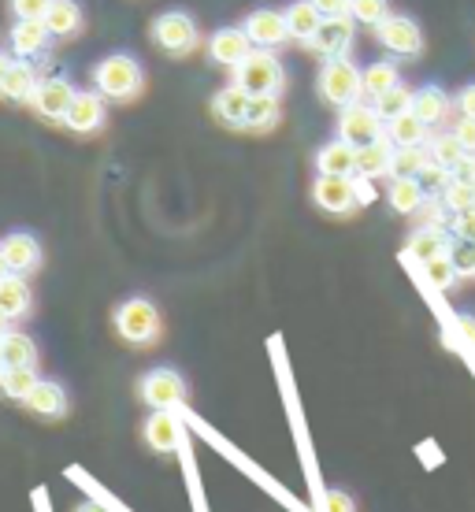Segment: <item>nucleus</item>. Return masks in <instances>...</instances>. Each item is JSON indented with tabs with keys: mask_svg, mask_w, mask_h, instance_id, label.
<instances>
[{
	"mask_svg": "<svg viewBox=\"0 0 475 512\" xmlns=\"http://www.w3.org/2000/svg\"><path fill=\"white\" fill-rule=\"evenodd\" d=\"M234 86H242L249 97H279L286 86V71L283 64L271 56V49L249 52L242 64L234 67Z\"/></svg>",
	"mask_w": 475,
	"mask_h": 512,
	"instance_id": "nucleus-1",
	"label": "nucleus"
},
{
	"mask_svg": "<svg viewBox=\"0 0 475 512\" xmlns=\"http://www.w3.org/2000/svg\"><path fill=\"white\" fill-rule=\"evenodd\" d=\"M320 93L323 101L334 104V108H349L364 97V71H357V64H349L346 56L327 60L320 71Z\"/></svg>",
	"mask_w": 475,
	"mask_h": 512,
	"instance_id": "nucleus-2",
	"label": "nucleus"
},
{
	"mask_svg": "<svg viewBox=\"0 0 475 512\" xmlns=\"http://www.w3.org/2000/svg\"><path fill=\"white\" fill-rule=\"evenodd\" d=\"M116 331L127 338L130 346H153L160 338V312L145 297H130L116 308Z\"/></svg>",
	"mask_w": 475,
	"mask_h": 512,
	"instance_id": "nucleus-3",
	"label": "nucleus"
},
{
	"mask_svg": "<svg viewBox=\"0 0 475 512\" xmlns=\"http://www.w3.org/2000/svg\"><path fill=\"white\" fill-rule=\"evenodd\" d=\"M93 82H97V93H104V97L130 101L134 93L142 90V67L134 64L130 56H108V60L97 64Z\"/></svg>",
	"mask_w": 475,
	"mask_h": 512,
	"instance_id": "nucleus-4",
	"label": "nucleus"
},
{
	"mask_svg": "<svg viewBox=\"0 0 475 512\" xmlns=\"http://www.w3.org/2000/svg\"><path fill=\"white\" fill-rule=\"evenodd\" d=\"M375 38L386 52H394L401 60H420L424 56V30L412 15H386L383 23L375 26Z\"/></svg>",
	"mask_w": 475,
	"mask_h": 512,
	"instance_id": "nucleus-5",
	"label": "nucleus"
},
{
	"mask_svg": "<svg viewBox=\"0 0 475 512\" xmlns=\"http://www.w3.org/2000/svg\"><path fill=\"white\" fill-rule=\"evenodd\" d=\"M383 123L386 119L375 112V104L357 101V104H349V108H342V116H338V138L364 149V145H372V141L383 138Z\"/></svg>",
	"mask_w": 475,
	"mask_h": 512,
	"instance_id": "nucleus-6",
	"label": "nucleus"
},
{
	"mask_svg": "<svg viewBox=\"0 0 475 512\" xmlns=\"http://www.w3.org/2000/svg\"><path fill=\"white\" fill-rule=\"evenodd\" d=\"M312 201L331 212V216H349L357 201V179L353 175H320L316 186H312Z\"/></svg>",
	"mask_w": 475,
	"mask_h": 512,
	"instance_id": "nucleus-7",
	"label": "nucleus"
},
{
	"mask_svg": "<svg viewBox=\"0 0 475 512\" xmlns=\"http://www.w3.org/2000/svg\"><path fill=\"white\" fill-rule=\"evenodd\" d=\"M153 41L171 56H186V52L197 45V26H193L190 15L182 12H164L153 23Z\"/></svg>",
	"mask_w": 475,
	"mask_h": 512,
	"instance_id": "nucleus-8",
	"label": "nucleus"
},
{
	"mask_svg": "<svg viewBox=\"0 0 475 512\" xmlns=\"http://www.w3.org/2000/svg\"><path fill=\"white\" fill-rule=\"evenodd\" d=\"M245 34H249V41L257 45V49H279V45H286L290 38V26H286V12H275V8H260V12H253L249 19H245L242 26Z\"/></svg>",
	"mask_w": 475,
	"mask_h": 512,
	"instance_id": "nucleus-9",
	"label": "nucleus"
},
{
	"mask_svg": "<svg viewBox=\"0 0 475 512\" xmlns=\"http://www.w3.org/2000/svg\"><path fill=\"white\" fill-rule=\"evenodd\" d=\"M357 19L353 15H342V19H323L320 30H316V38H312L309 49H316L323 60H342L353 45V34H357Z\"/></svg>",
	"mask_w": 475,
	"mask_h": 512,
	"instance_id": "nucleus-10",
	"label": "nucleus"
},
{
	"mask_svg": "<svg viewBox=\"0 0 475 512\" xmlns=\"http://www.w3.org/2000/svg\"><path fill=\"white\" fill-rule=\"evenodd\" d=\"M142 397L153 405V409H175L186 401V383H182L179 372L171 368H156L142 379Z\"/></svg>",
	"mask_w": 475,
	"mask_h": 512,
	"instance_id": "nucleus-11",
	"label": "nucleus"
},
{
	"mask_svg": "<svg viewBox=\"0 0 475 512\" xmlns=\"http://www.w3.org/2000/svg\"><path fill=\"white\" fill-rule=\"evenodd\" d=\"M75 86L67 82V78H45V82H38V90H34V97H30V104L38 108L45 119H67V112H71V104H75Z\"/></svg>",
	"mask_w": 475,
	"mask_h": 512,
	"instance_id": "nucleus-12",
	"label": "nucleus"
},
{
	"mask_svg": "<svg viewBox=\"0 0 475 512\" xmlns=\"http://www.w3.org/2000/svg\"><path fill=\"white\" fill-rule=\"evenodd\" d=\"M145 442L156 453H175L182 446V423L171 409H156L145 423Z\"/></svg>",
	"mask_w": 475,
	"mask_h": 512,
	"instance_id": "nucleus-13",
	"label": "nucleus"
},
{
	"mask_svg": "<svg viewBox=\"0 0 475 512\" xmlns=\"http://www.w3.org/2000/svg\"><path fill=\"white\" fill-rule=\"evenodd\" d=\"M0 253H4V260H8V268L15 271V275H26V271H34L41 264V245L34 234H8L4 242H0Z\"/></svg>",
	"mask_w": 475,
	"mask_h": 512,
	"instance_id": "nucleus-14",
	"label": "nucleus"
},
{
	"mask_svg": "<svg viewBox=\"0 0 475 512\" xmlns=\"http://www.w3.org/2000/svg\"><path fill=\"white\" fill-rule=\"evenodd\" d=\"M208 52H212L216 64L238 67L245 56L253 52V41H249L245 30H219V34H212V41H208Z\"/></svg>",
	"mask_w": 475,
	"mask_h": 512,
	"instance_id": "nucleus-15",
	"label": "nucleus"
},
{
	"mask_svg": "<svg viewBox=\"0 0 475 512\" xmlns=\"http://www.w3.org/2000/svg\"><path fill=\"white\" fill-rule=\"evenodd\" d=\"M316 167L320 175H357V145L334 138L316 153Z\"/></svg>",
	"mask_w": 475,
	"mask_h": 512,
	"instance_id": "nucleus-16",
	"label": "nucleus"
},
{
	"mask_svg": "<svg viewBox=\"0 0 475 512\" xmlns=\"http://www.w3.org/2000/svg\"><path fill=\"white\" fill-rule=\"evenodd\" d=\"M442 253H453V242L438 223H427V227H420V231L409 238V256L416 264H427V260H435V256H442Z\"/></svg>",
	"mask_w": 475,
	"mask_h": 512,
	"instance_id": "nucleus-17",
	"label": "nucleus"
},
{
	"mask_svg": "<svg viewBox=\"0 0 475 512\" xmlns=\"http://www.w3.org/2000/svg\"><path fill=\"white\" fill-rule=\"evenodd\" d=\"M394 141L379 138L372 145L357 149V175L360 179H379V175H390V164H394Z\"/></svg>",
	"mask_w": 475,
	"mask_h": 512,
	"instance_id": "nucleus-18",
	"label": "nucleus"
},
{
	"mask_svg": "<svg viewBox=\"0 0 475 512\" xmlns=\"http://www.w3.org/2000/svg\"><path fill=\"white\" fill-rule=\"evenodd\" d=\"M64 123L71 130H78V134H90V130L101 127V123H104V101H101V93H78Z\"/></svg>",
	"mask_w": 475,
	"mask_h": 512,
	"instance_id": "nucleus-19",
	"label": "nucleus"
},
{
	"mask_svg": "<svg viewBox=\"0 0 475 512\" xmlns=\"http://www.w3.org/2000/svg\"><path fill=\"white\" fill-rule=\"evenodd\" d=\"M49 26L41 23V19H19L12 30V49L23 56V60H30V56H38V52H45V45H49Z\"/></svg>",
	"mask_w": 475,
	"mask_h": 512,
	"instance_id": "nucleus-20",
	"label": "nucleus"
},
{
	"mask_svg": "<svg viewBox=\"0 0 475 512\" xmlns=\"http://www.w3.org/2000/svg\"><path fill=\"white\" fill-rule=\"evenodd\" d=\"M323 15L312 8V0H297L286 8V26H290V38L301 41V45H312L316 30H320Z\"/></svg>",
	"mask_w": 475,
	"mask_h": 512,
	"instance_id": "nucleus-21",
	"label": "nucleus"
},
{
	"mask_svg": "<svg viewBox=\"0 0 475 512\" xmlns=\"http://www.w3.org/2000/svg\"><path fill=\"white\" fill-rule=\"evenodd\" d=\"M26 405L38 416H64L67 412V394L60 383H49V379H38V386L26 394Z\"/></svg>",
	"mask_w": 475,
	"mask_h": 512,
	"instance_id": "nucleus-22",
	"label": "nucleus"
},
{
	"mask_svg": "<svg viewBox=\"0 0 475 512\" xmlns=\"http://www.w3.org/2000/svg\"><path fill=\"white\" fill-rule=\"evenodd\" d=\"M0 312L8 316V320H19L30 312V286L23 282V275H4L0 279Z\"/></svg>",
	"mask_w": 475,
	"mask_h": 512,
	"instance_id": "nucleus-23",
	"label": "nucleus"
},
{
	"mask_svg": "<svg viewBox=\"0 0 475 512\" xmlns=\"http://www.w3.org/2000/svg\"><path fill=\"white\" fill-rule=\"evenodd\" d=\"M412 112L424 119L427 127H435V123H442V119L450 116V97H446L442 86H424V90H416V97H412Z\"/></svg>",
	"mask_w": 475,
	"mask_h": 512,
	"instance_id": "nucleus-24",
	"label": "nucleus"
},
{
	"mask_svg": "<svg viewBox=\"0 0 475 512\" xmlns=\"http://www.w3.org/2000/svg\"><path fill=\"white\" fill-rule=\"evenodd\" d=\"M427 201V190L420 179H394L390 182V208L401 212V216H412V212H420Z\"/></svg>",
	"mask_w": 475,
	"mask_h": 512,
	"instance_id": "nucleus-25",
	"label": "nucleus"
},
{
	"mask_svg": "<svg viewBox=\"0 0 475 512\" xmlns=\"http://www.w3.org/2000/svg\"><path fill=\"white\" fill-rule=\"evenodd\" d=\"M41 23L49 26L52 38H71L78 26H82V12H78L75 0H52V8L45 12Z\"/></svg>",
	"mask_w": 475,
	"mask_h": 512,
	"instance_id": "nucleus-26",
	"label": "nucleus"
},
{
	"mask_svg": "<svg viewBox=\"0 0 475 512\" xmlns=\"http://www.w3.org/2000/svg\"><path fill=\"white\" fill-rule=\"evenodd\" d=\"M249 93L242 90V86H227L223 93H216V116L223 119V123H231V127H245V116H249Z\"/></svg>",
	"mask_w": 475,
	"mask_h": 512,
	"instance_id": "nucleus-27",
	"label": "nucleus"
},
{
	"mask_svg": "<svg viewBox=\"0 0 475 512\" xmlns=\"http://www.w3.org/2000/svg\"><path fill=\"white\" fill-rule=\"evenodd\" d=\"M427 134H431V127L416 112H405V116L386 123V138L394 141V145H424Z\"/></svg>",
	"mask_w": 475,
	"mask_h": 512,
	"instance_id": "nucleus-28",
	"label": "nucleus"
},
{
	"mask_svg": "<svg viewBox=\"0 0 475 512\" xmlns=\"http://www.w3.org/2000/svg\"><path fill=\"white\" fill-rule=\"evenodd\" d=\"M0 349H4V364L8 368H34L38 364V346L19 331H8L0 338Z\"/></svg>",
	"mask_w": 475,
	"mask_h": 512,
	"instance_id": "nucleus-29",
	"label": "nucleus"
},
{
	"mask_svg": "<svg viewBox=\"0 0 475 512\" xmlns=\"http://www.w3.org/2000/svg\"><path fill=\"white\" fill-rule=\"evenodd\" d=\"M38 90V75H34V67L30 64H12L8 67V75H4V86L0 93L8 97V101H30Z\"/></svg>",
	"mask_w": 475,
	"mask_h": 512,
	"instance_id": "nucleus-30",
	"label": "nucleus"
},
{
	"mask_svg": "<svg viewBox=\"0 0 475 512\" xmlns=\"http://www.w3.org/2000/svg\"><path fill=\"white\" fill-rule=\"evenodd\" d=\"M427 160H431V153H427L424 145H398V149H394L390 175H394V179H420V171H424Z\"/></svg>",
	"mask_w": 475,
	"mask_h": 512,
	"instance_id": "nucleus-31",
	"label": "nucleus"
},
{
	"mask_svg": "<svg viewBox=\"0 0 475 512\" xmlns=\"http://www.w3.org/2000/svg\"><path fill=\"white\" fill-rule=\"evenodd\" d=\"M394 86H401V75L390 60H379V64H372L368 71H364V93H368L372 101H379V97L390 93Z\"/></svg>",
	"mask_w": 475,
	"mask_h": 512,
	"instance_id": "nucleus-32",
	"label": "nucleus"
},
{
	"mask_svg": "<svg viewBox=\"0 0 475 512\" xmlns=\"http://www.w3.org/2000/svg\"><path fill=\"white\" fill-rule=\"evenodd\" d=\"M427 153H431V160H435V164H442V167H457L464 160V145H461V138H457V134H453V130H446V134H435V138H431V149H427Z\"/></svg>",
	"mask_w": 475,
	"mask_h": 512,
	"instance_id": "nucleus-33",
	"label": "nucleus"
},
{
	"mask_svg": "<svg viewBox=\"0 0 475 512\" xmlns=\"http://www.w3.org/2000/svg\"><path fill=\"white\" fill-rule=\"evenodd\" d=\"M279 123V97H253L249 101V116H245V127L249 130H271Z\"/></svg>",
	"mask_w": 475,
	"mask_h": 512,
	"instance_id": "nucleus-34",
	"label": "nucleus"
},
{
	"mask_svg": "<svg viewBox=\"0 0 475 512\" xmlns=\"http://www.w3.org/2000/svg\"><path fill=\"white\" fill-rule=\"evenodd\" d=\"M424 275H427V282H431L435 290H450L453 282H457V275H461V268H457V256L442 253V256H435V260H427Z\"/></svg>",
	"mask_w": 475,
	"mask_h": 512,
	"instance_id": "nucleus-35",
	"label": "nucleus"
},
{
	"mask_svg": "<svg viewBox=\"0 0 475 512\" xmlns=\"http://www.w3.org/2000/svg\"><path fill=\"white\" fill-rule=\"evenodd\" d=\"M38 386V375H34V368H4L0 372V390L8 397H15V401H26V394Z\"/></svg>",
	"mask_w": 475,
	"mask_h": 512,
	"instance_id": "nucleus-36",
	"label": "nucleus"
},
{
	"mask_svg": "<svg viewBox=\"0 0 475 512\" xmlns=\"http://www.w3.org/2000/svg\"><path fill=\"white\" fill-rule=\"evenodd\" d=\"M412 97H416V93H412L409 86H394V90L383 93V97L375 101V112L390 123V119H398V116H405V112H412Z\"/></svg>",
	"mask_w": 475,
	"mask_h": 512,
	"instance_id": "nucleus-37",
	"label": "nucleus"
},
{
	"mask_svg": "<svg viewBox=\"0 0 475 512\" xmlns=\"http://www.w3.org/2000/svg\"><path fill=\"white\" fill-rule=\"evenodd\" d=\"M353 19L364 26H379L390 15V0H353Z\"/></svg>",
	"mask_w": 475,
	"mask_h": 512,
	"instance_id": "nucleus-38",
	"label": "nucleus"
},
{
	"mask_svg": "<svg viewBox=\"0 0 475 512\" xmlns=\"http://www.w3.org/2000/svg\"><path fill=\"white\" fill-rule=\"evenodd\" d=\"M446 208H450V212H468V208H475V186L450 179V186H446Z\"/></svg>",
	"mask_w": 475,
	"mask_h": 512,
	"instance_id": "nucleus-39",
	"label": "nucleus"
},
{
	"mask_svg": "<svg viewBox=\"0 0 475 512\" xmlns=\"http://www.w3.org/2000/svg\"><path fill=\"white\" fill-rule=\"evenodd\" d=\"M453 171L450 167L435 164V160H427L424 171H420V182H424V190H438V186H450Z\"/></svg>",
	"mask_w": 475,
	"mask_h": 512,
	"instance_id": "nucleus-40",
	"label": "nucleus"
},
{
	"mask_svg": "<svg viewBox=\"0 0 475 512\" xmlns=\"http://www.w3.org/2000/svg\"><path fill=\"white\" fill-rule=\"evenodd\" d=\"M49 8H52V0H12L15 19H45Z\"/></svg>",
	"mask_w": 475,
	"mask_h": 512,
	"instance_id": "nucleus-41",
	"label": "nucleus"
},
{
	"mask_svg": "<svg viewBox=\"0 0 475 512\" xmlns=\"http://www.w3.org/2000/svg\"><path fill=\"white\" fill-rule=\"evenodd\" d=\"M453 134L461 138L464 153L475 156V116H457V123H453Z\"/></svg>",
	"mask_w": 475,
	"mask_h": 512,
	"instance_id": "nucleus-42",
	"label": "nucleus"
},
{
	"mask_svg": "<svg viewBox=\"0 0 475 512\" xmlns=\"http://www.w3.org/2000/svg\"><path fill=\"white\" fill-rule=\"evenodd\" d=\"M312 8H316L323 19H342V15L353 12V0H312Z\"/></svg>",
	"mask_w": 475,
	"mask_h": 512,
	"instance_id": "nucleus-43",
	"label": "nucleus"
},
{
	"mask_svg": "<svg viewBox=\"0 0 475 512\" xmlns=\"http://www.w3.org/2000/svg\"><path fill=\"white\" fill-rule=\"evenodd\" d=\"M323 512H357V505H353L346 490H327L323 494Z\"/></svg>",
	"mask_w": 475,
	"mask_h": 512,
	"instance_id": "nucleus-44",
	"label": "nucleus"
},
{
	"mask_svg": "<svg viewBox=\"0 0 475 512\" xmlns=\"http://www.w3.org/2000/svg\"><path fill=\"white\" fill-rule=\"evenodd\" d=\"M457 234H461L464 242H475V208L457 212Z\"/></svg>",
	"mask_w": 475,
	"mask_h": 512,
	"instance_id": "nucleus-45",
	"label": "nucleus"
},
{
	"mask_svg": "<svg viewBox=\"0 0 475 512\" xmlns=\"http://www.w3.org/2000/svg\"><path fill=\"white\" fill-rule=\"evenodd\" d=\"M457 112H461V116H475V82H468V86L457 93Z\"/></svg>",
	"mask_w": 475,
	"mask_h": 512,
	"instance_id": "nucleus-46",
	"label": "nucleus"
},
{
	"mask_svg": "<svg viewBox=\"0 0 475 512\" xmlns=\"http://www.w3.org/2000/svg\"><path fill=\"white\" fill-rule=\"evenodd\" d=\"M453 179H457V182H468V186H475V156H464L461 164L453 167Z\"/></svg>",
	"mask_w": 475,
	"mask_h": 512,
	"instance_id": "nucleus-47",
	"label": "nucleus"
},
{
	"mask_svg": "<svg viewBox=\"0 0 475 512\" xmlns=\"http://www.w3.org/2000/svg\"><path fill=\"white\" fill-rule=\"evenodd\" d=\"M457 268H461V275L475 271V249H472V245H468V249H461V256H457Z\"/></svg>",
	"mask_w": 475,
	"mask_h": 512,
	"instance_id": "nucleus-48",
	"label": "nucleus"
},
{
	"mask_svg": "<svg viewBox=\"0 0 475 512\" xmlns=\"http://www.w3.org/2000/svg\"><path fill=\"white\" fill-rule=\"evenodd\" d=\"M457 323H461V331L468 334V342H475V320H472V316H461Z\"/></svg>",
	"mask_w": 475,
	"mask_h": 512,
	"instance_id": "nucleus-49",
	"label": "nucleus"
},
{
	"mask_svg": "<svg viewBox=\"0 0 475 512\" xmlns=\"http://www.w3.org/2000/svg\"><path fill=\"white\" fill-rule=\"evenodd\" d=\"M8 67H12V60L0 52V86H4V75H8Z\"/></svg>",
	"mask_w": 475,
	"mask_h": 512,
	"instance_id": "nucleus-50",
	"label": "nucleus"
},
{
	"mask_svg": "<svg viewBox=\"0 0 475 512\" xmlns=\"http://www.w3.org/2000/svg\"><path fill=\"white\" fill-rule=\"evenodd\" d=\"M75 512H108V509H101V505H93V501H86V505H78Z\"/></svg>",
	"mask_w": 475,
	"mask_h": 512,
	"instance_id": "nucleus-51",
	"label": "nucleus"
},
{
	"mask_svg": "<svg viewBox=\"0 0 475 512\" xmlns=\"http://www.w3.org/2000/svg\"><path fill=\"white\" fill-rule=\"evenodd\" d=\"M4 275H12V268H8V260H4V253H0V279H4Z\"/></svg>",
	"mask_w": 475,
	"mask_h": 512,
	"instance_id": "nucleus-52",
	"label": "nucleus"
},
{
	"mask_svg": "<svg viewBox=\"0 0 475 512\" xmlns=\"http://www.w3.org/2000/svg\"><path fill=\"white\" fill-rule=\"evenodd\" d=\"M4 334H8V316L0 312V338H4Z\"/></svg>",
	"mask_w": 475,
	"mask_h": 512,
	"instance_id": "nucleus-53",
	"label": "nucleus"
},
{
	"mask_svg": "<svg viewBox=\"0 0 475 512\" xmlns=\"http://www.w3.org/2000/svg\"><path fill=\"white\" fill-rule=\"evenodd\" d=\"M4 368H8V364H4V349H0V372H4Z\"/></svg>",
	"mask_w": 475,
	"mask_h": 512,
	"instance_id": "nucleus-54",
	"label": "nucleus"
}]
</instances>
